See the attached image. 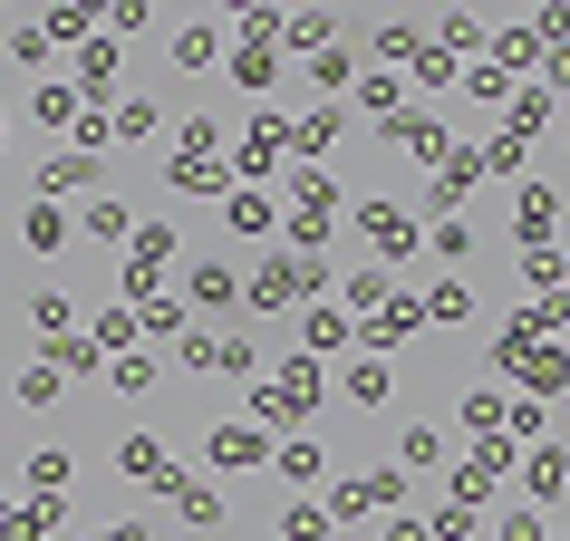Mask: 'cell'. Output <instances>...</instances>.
Listing matches in <instances>:
<instances>
[{
	"instance_id": "52a82bcc",
	"label": "cell",
	"mask_w": 570,
	"mask_h": 541,
	"mask_svg": "<svg viewBox=\"0 0 570 541\" xmlns=\"http://www.w3.org/2000/svg\"><path fill=\"white\" fill-rule=\"evenodd\" d=\"M30 184H39V204H68V194H88V184H97V155H88V146H68V155H49Z\"/></svg>"
},
{
	"instance_id": "e575fe53",
	"label": "cell",
	"mask_w": 570,
	"mask_h": 541,
	"mask_svg": "<svg viewBox=\"0 0 570 541\" xmlns=\"http://www.w3.org/2000/svg\"><path fill=\"white\" fill-rule=\"evenodd\" d=\"M425 223H435V262H464V252H474V233H464L454 213H425Z\"/></svg>"
},
{
	"instance_id": "cb8c5ba5",
	"label": "cell",
	"mask_w": 570,
	"mask_h": 541,
	"mask_svg": "<svg viewBox=\"0 0 570 541\" xmlns=\"http://www.w3.org/2000/svg\"><path fill=\"white\" fill-rule=\"evenodd\" d=\"M107 387H117V396H155V387H165V367H155L146 348H136V358H117V367H107Z\"/></svg>"
},
{
	"instance_id": "d590c367",
	"label": "cell",
	"mask_w": 570,
	"mask_h": 541,
	"mask_svg": "<svg viewBox=\"0 0 570 541\" xmlns=\"http://www.w3.org/2000/svg\"><path fill=\"white\" fill-rule=\"evenodd\" d=\"M233 78H242V88H271V78H281V59H271L262 39H252V49H242V59H233Z\"/></svg>"
},
{
	"instance_id": "74e56055",
	"label": "cell",
	"mask_w": 570,
	"mask_h": 541,
	"mask_svg": "<svg viewBox=\"0 0 570 541\" xmlns=\"http://www.w3.org/2000/svg\"><path fill=\"white\" fill-rule=\"evenodd\" d=\"M233 233H242V242L271 233V204H262V194H233Z\"/></svg>"
},
{
	"instance_id": "ffe728a7",
	"label": "cell",
	"mask_w": 570,
	"mask_h": 541,
	"mask_svg": "<svg viewBox=\"0 0 570 541\" xmlns=\"http://www.w3.org/2000/svg\"><path fill=\"white\" fill-rule=\"evenodd\" d=\"M175 512L194 532H223V483H175Z\"/></svg>"
},
{
	"instance_id": "603a6c76",
	"label": "cell",
	"mask_w": 570,
	"mask_h": 541,
	"mask_svg": "<svg viewBox=\"0 0 570 541\" xmlns=\"http://www.w3.org/2000/svg\"><path fill=\"white\" fill-rule=\"evenodd\" d=\"M155 126H165V107H155V97H126L117 117H107V136H126V146H146Z\"/></svg>"
},
{
	"instance_id": "4316f807",
	"label": "cell",
	"mask_w": 570,
	"mask_h": 541,
	"mask_svg": "<svg viewBox=\"0 0 570 541\" xmlns=\"http://www.w3.org/2000/svg\"><path fill=\"white\" fill-rule=\"evenodd\" d=\"M30 117H39V126H78V88H59V78L30 88Z\"/></svg>"
},
{
	"instance_id": "83f0119b",
	"label": "cell",
	"mask_w": 570,
	"mask_h": 541,
	"mask_svg": "<svg viewBox=\"0 0 570 541\" xmlns=\"http://www.w3.org/2000/svg\"><path fill=\"white\" fill-rule=\"evenodd\" d=\"M30 329L49 338V348H68V301L59 291H30Z\"/></svg>"
},
{
	"instance_id": "d6986e66",
	"label": "cell",
	"mask_w": 570,
	"mask_h": 541,
	"mask_svg": "<svg viewBox=\"0 0 570 541\" xmlns=\"http://www.w3.org/2000/svg\"><path fill=\"white\" fill-rule=\"evenodd\" d=\"M416 319H445V329H464V319H474V291H464V281H435V291L416 301Z\"/></svg>"
},
{
	"instance_id": "836d02e7",
	"label": "cell",
	"mask_w": 570,
	"mask_h": 541,
	"mask_svg": "<svg viewBox=\"0 0 570 541\" xmlns=\"http://www.w3.org/2000/svg\"><path fill=\"white\" fill-rule=\"evenodd\" d=\"M281 39H291V49H320V39H330V20H320V10H281Z\"/></svg>"
},
{
	"instance_id": "8d00e7d4",
	"label": "cell",
	"mask_w": 570,
	"mask_h": 541,
	"mask_svg": "<svg viewBox=\"0 0 570 541\" xmlns=\"http://www.w3.org/2000/svg\"><path fill=\"white\" fill-rule=\"evenodd\" d=\"M358 107H367V117H396V107H406V88H396V78H358Z\"/></svg>"
},
{
	"instance_id": "9c48e42d",
	"label": "cell",
	"mask_w": 570,
	"mask_h": 541,
	"mask_svg": "<svg viewBox=\"0 0 570 541\" xmlns=\"http://www.w3.org/2000/svg\"><path fill=\"white\" fill-rule=\"evenodd\" d=\"M358 223H367V242H377V262H396V252L416 242V223H406V204H387V194H367V204H358Z\"/></svg>"
},
{
	"instance_id": "30bf717a",
	"label": "cell",
	"mask_w": 570,
	"mask_h": 541,
	"mask_svg": "<svg viewBox=\"0 0 570 541\" xmlns=\"http://www.w3.org/2000/svg\"><path fill=\"white\" fill-rule=\"evenodd\" d=\"M117 474L126 483H165V493H175V454H165V445H155V435H126V445H117Z\"/></svg>"
},
{
	"instance_id": "277c9868",
	"label": "cell",
	"mask_w": 570,
	"mask_h": 541,
	"mask_svg": "<svg viewBox=\"0 0 570 541\" xmlns=\"http://www.w3.org/2000/svg\"><path fill=\"white\" fill-rule=\"evenodd\" d=\"M281 155H291V117H281V107H252V126H242V175H271V165H281Z\"/></svg>"
},
{
	"instance_id": "ab89813d",
	"label": "cell",
	"mask_w": 570,
	"mask_h": 541,
	"mask_svg": "<svg viewBox=\"0 0 570 541\" xmlns=\"http://www.w3.org/2000/svg\"><path fill=\"white\" fill-rule=\"evenodd\" d=\"M367 512H377V503H367V483L348 474V483H338V493H330V522H367Z\"/></svg>"
},
{
	"instance_id": "e0dca14e",
	"label": "cell",
	"mask_w": 570,
	"mask_h": 541,
	"mask_svg": "<svg viewBox=\"0 0 570 541\" xmlns=\"http://www.w3.org/2000/svg\"><path fill=\"white\" fill-rule=\"evenodd\" d=\"M338 126H348V117H338V107H309V117L291 126V155H301V165H320V155L338 146Z\"/></svg>"
},
{
	"instance_id": "44dd1931",
	"label": "cell",
	"mask_w": 570,
	"mask_h": 541,
	"mask_svg": "<svg viewBox=\"0 0 570 541\" xmlns=\"http://www.w3.org/2000/svg\"><path fill=\"white\" fill-rule=\"evenodd\" d=\"M223 184H233L223 155H175V194H223Z\"/></svg>"
},
{
	"instance_id": "5b68a950",
	"label": "cell",
	"mask_w": 570,
	"mask_h": 541,
	"mask_svg": "<svg viewBox=\"0 0 570 541\" xmlns=\"http://www.w3.org/2000/svg\"><path fill=\"white\" fill-rule=\"evenodd\" d=\"M184 367H194V377H213V367H223V377H252V338H213V329H184Z\"/></svg>"
},
{
	"instance_id": "5bb4252c",
	"label": "cell",
	"mask_w": 570,
	"mask_h": 541,
	"mask_svg": "<svg viewBox=\"0 0 570 541\" xmlns=\"http://www.w3.org/2000/svg\"><path fill=\"white\" fill-rule=\"evenodd\" d=\"M68 233H78V223H68L59 204H30V213H20V242H30L39 262H59V252H68Z\"/></svg>"
},
{
	"instance_id": "7c38bea8",
	"label": "cell",
	"mask_w": 570,
	"mask_h": 541,
	"mask_svg": "<svg viewBox=\"0 0 570 541\" xmlns=\"http://www.w3.org/2000/svg\"><path fill=\"white\" fill-rule=\"evenodd\" d=\"M233 301H242V281L223 262H194V270H184V309H233Z\"/></svg>"
},
{
	"instance_id": "1f68e13d",
	"label": "cell",
	"mask_w": 570,
	"mask_h": 541,
	"mask_svg": "<svg viewBox=\"0 0 570 541\" xmlns=\"http://www.w3.org/2000/svg\"><path fill=\"white\" fill-rule=\"evenodd\" d=\"M78 88H88V97H117V49H88V59H78Z\"/></svg>"
},
{
	"instance_id": "f35d334b",
	"label": "cell",
	"mask_w": 570,
	"mask_h": 541,
	"mask_svg": "<svg viewBox=\"0 0 570 541\" xmlns=\"http://www.w3.org/2000/svg\"><path fill=\"white\" fill-rule=\"evenodd\" d=\"M561 483H570V454L541 445V454H532V493H561Z\"/></svg>"
},
{
	"instance_id": "d6a6232c",
	"label": "cell",
	"mask_w": 570,
	"mask_h": 541,
	"mask_svg": "<svg viewBox=\"0 0 570 541\" xmlns=\"http://www.w3.org/2000/svg\"><path fill=\"white\" fill-rule=\"evenodd\" d=\"M493 68H541V39L532 30H503V39H493Z\"/></svg>"
},
{
	"instance_id": "8992f818",
	"label": "cell",
	"mask_w": 570,
	"mask_h": 541,
	"mask_svg": "<svg viewBox=\"0 0 570 541\" xmlns=\"http://www.w3.org/2000/svg\"><path fill=\"white\" fill-rule=\"evenodd\" d=\"M330 213H338V194H330V175L309 165L301 194H291V233H301V252H309V242H330Z\"/></svg>"
},
{
	"instance_id": "b9f144b4",
	"label": "cell",
	"mask_w": 570,
	"mask_h": 541,
	"mask_svg": "<svg viewBox=\"0 0 570 541\" xmlns=\"http://www.w3.org/2000/svg\"><path fill=\"white\" fill-rule=\"evenodd\" d=\"M454 78H464V68H454L445 49H425V59H416V88H454Z\"/></svg>"
},
{
	"instance_id": "60d3db41",
	"label": "cell",
	"mask_w": 570,
	"mask_h": 541,
	"mask_svg": "<svg viewBox=\"0 0 570 541\" xmlns=\"http://www.w3.org/2000/svg\"><path fill=\"white\" fill-rule=\"evenodd\" d=\"M348 338V309H309V348H338Z\"/></svg>"
},
{
	"instance_id": "4dcf8cb0",
	"label": "cell",
	"mask_w": 570,
	"mask_h": 541,
	"mask_svg": "<svg viewBox=\"0 0 570 541\" xmlns=\"http://www.w3.org/2000/svg\"><path fill=\"white\" fill-rule=\"evenodd\" d=\"M493 541H551V522H541V503H512L503 522H493Z\"/></svg>"
},
{
	"instance_id": "d4e9b609",
	"label": "cell",
	"mask_w": 570,
	"mask_h": 541,
	"mask_svg": "<svg viewBox=\"0 0 570 541\" xmlns=\"http://www.w3.org/2000/svg\"><path fill=\"white\" fill-rule=\"evenodd\" d=\"M78 233H88V242H136V213H126V204H88V213H78Z\"/></svg>"
},
{
	"instance_id": "9a60e30c",
	"label": "cell",
	"mask_w": 570,
	"mask_h": 541,
	"mask_svg": "<svg viewBox=\"0 0 570 541\" xmlns=\"http://www.w3.org/2000/svg\"><path fill=\"white\" fill-rule=\"evenodd\" d=\"M396 474H445V435H435V425H406V435H396Z\"/></svg>"
},
{
	"instance_id": "3957f363",
	"label": "cell",
	"mask_w": 570,
	"mask_h": 541,
	"mask_svg": "<svg viewBox=\"0 0 570 541\" xmlns=\"http://www.w3.org/2000/svg\"><path fill=\"white\" fill-rule=\"evenodd\" d=\"M204 464L213 474H252V464H271V435L262 425H204Z\"/></svg>"
},
{
	"instance_id": "f1b7e54d",
	"label": "cell",
	"mask_w": 570,
	"mask_h": 541,
	"mask_svg": "<svg viewBox=\"0 0 570 541\" xmlns=\"http://www.w3.org/2000/svg\"><path fill=\"white\" fill-rule=\"evenodd\" d=\"M30 493H39V503H49V493H68V454H59V445L30 454Z\"/></svg>"
},
{
	"instance_id": "8fae6325",
	"label": "cell",
	"mask_w": 570,
	"mask_h": 541,
	"mask_svg": "<svg viewBox=\"0 0 570 541\" xmlns=\"http://www.w3.org/2000/svg\"><path fill=\"white\" fill-rule=\"evenodd\" d=\"M338 396H348V406H387V396H396V367L377 358V348H367V358H348V377H338Z\"/></svg>"
},
{
	"instance_id": "4fadbf2b",
	"label": "cell",
	"mask_w": 570,
	"mask_h": 541,
	"mask_svg": "<svg viewBox=\"0 0 570 541\" xmlns=\"http://www.w3.org/2000/svg\"><path fill=\"white\" fill-rule=\"evenodd\" d=\"M396 155H416L425 175H435V165H445V155H454V136H445V126H435V117H396Z\"/></svg>"
},
{
	"instance_id": "484cf974",
	"label": "cell",
	"mask_w": 570,
	"mask_h": 541,
	"mask_svg": "<svg viewBox=\"0 0 570 541\" xmlns=\"http://www.w3.org/2000/svg\"><path fill=\"white\" fill-rule=\"evenodd\" d=\"M10 396H20V406H59V358H30Z\"/></svg>"
},
{
	"instance_id": "7402d4cb",
	"label": "cell",
	"mask_w": 570,
	"mask_h": 541,
	"mask_svg": "<svg viewBox=\"0 0 570 541\" xmlns=\"http://www.w3.org/2000/svg\"><path fill=\"white\" fill-rule=\"evenodd\" d=\"M512 367H522V387H532V396L570 387V358H561V348H522V358H512Z\"/></svg>"
},
{
	"instance_id": "7bdbcfd3",
	"label": "cell",
	"mask_w": 570,
	"mask_h": 541,
	"mask_svg": "<svg viewBox=\"0 0 570 541\" xmlns=\"http://www.w3.org/2000/svg\"><path fill=\"white\" fill-rule=\"evenodd\" d=\"M330 532V512H281V541H320Z\"/></svg>"
},
{
	"instance_id": "2e32d148",
	"label": "cell",
	"mask_w": 570,
	"mask_h": 541,
	"mask_svg": "<svg viewBox=\"0 0 570 541\" xmlns=\"http://www.w3.org/2000/svg\"><path fill=\"white\" fill-rule=\"evenodd\" d=\"M320 464H330V445H320V435H291V445H271V474H281V483H320Z\"/></svg>"
},
{
	"instance_id": "ac0fdd59",
	"label": "cell",
	"mask_w": 570,
	"mask_h": 541,
	"mask_svg": "<svg viewBox=\"0 0 570 541\" xmlns=\"http://www.w3.org/2000/svg\"><path fill=\"white\" fill-rule=\"evenodd\" d=\"M377 309H396V281L387 270H348V319H377Z\"/></svg>"
},
{
	"instance_id": "f546056e",
	"label": "cell",
	"mask_w": 570,
	"mask_h": 541,
	"mask_svg": "<svg viewBox=\"0 0 570 541\" xmlns=\"http://www.w3.org/2000/svg\"><path fill=\"white\" fill-rule=\"evenodd\" d=\"M175 68H184V78H204V68H213V30H204V20L175 30Z\"/></svg>"
},
{
	"instance_id": "ba28073f",
	"label": "cell",
	"mask_w": 570,
	"mask_h": 541,
	"mask_svg": "<svg viewBox=\"0 0 570 541\" xmlns=\"http://www.w3.org/2000/svg\"><path fill=\"white\" fill-rule=\"evenodd\" d=\"M551 223H561V194H551V184H522V204H512V242H522V252H541V242H551Z\"/></svg>"
},
{
	"instance_id": "7a4b0ae2",
	"label": "cell",
	"mask_w": 570,
	"mask_h": 541,
	"mask_svg": "<svg viewBox=\"0 0 570 541\" xmlns=\"http://www.w3.org/2000/svg\"><path fill=\"white\" fill-rule=\"evenodd\" d=\"M320 281H330V270L309 262V252H301V262H291V252H271V262L242 281V309H291V301H309Z\"/></svg>"
},
{
	"instance_id": "6da1fadb",
	"label": "cell",
	"mask_w": 570,
	"mask_h": 541,
	"mask_svg": "<svg viewBox=\"0 0 570 541\" xmlns=\"http://www.w3.org/2000/svg\"><path fill=\"white\" fill-rule=\"evenodd\" d=\"M252 416H262V425H301V416H320V367L291 358V367H271V377H252Z\"/></svg>"
}]
</instances>
